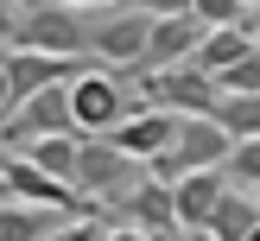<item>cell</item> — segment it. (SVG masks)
<instances>
[{
    "mask_svg": "<svg viewBox=\"0 0 260 241\" xmlns=\"http://www.w3.org/2000/svg\"><path fill=\"white\" fill-rule=\"evenodd\" d=\"M70 101H76V133H114V127L140 108L134 70H127V63H89L70 83Z\"/></svg>",
    "mask_w": 260,
    "mask_h": 241,
    "instance_id": "obj_1",
    "label": "cell"
},
{
    "mask_svg": "<svg viewBox=\"0 0 260 241\" xmlns=\"http://www.w3.org/2000/svg\"><path fill=\"white\" fill-rule=\"evenodd\" d=\"M140 178H146V159H134L114 133H83V152H76V184H83V197L95 203V210H114V203H121Z\"/></svg>",
    "mask_w": 260,
    "mask_h": 241,
    "instance_id": "obj_2",
    "label": "cell"
},
{
    "mask_svg": "<svg viewBox=\"0 0 260 241\" xmlns=\"http://www.w3.org/2000/svg\"><path fill=\"white\" fill-rule=\"evenodd\" d=\"M134 89L140 101L172 108V114H216V101H222V76L203 70L197 57L172 63V70H134Z\"/></svg>",
    "mask_w": 260,
    "mask_h": 241,
    "instance_id": "obj_3",
    "label": "cell"
},
{
    "mask_svg": "<svg viewBox=\"0 0 260 241\" xmlns=\"http://www.w3.org/2000/svg\"><path fill=\"white\" fill-rule=\"evenodd\" d=\"M229 146H235V133H229L216 114H178V140H172L165 152H152L146 171L178 184V178L197 171V165H229Z\"/></svg>",
    "mask_w": 260,
    "mask_h": 241,
    "instance_id": "obj_4",
    "label": "cell"
},
{
    "mask_svg": "<svg viewBox=\"0 0 260 241\" xmlns=\"http://www.w3.org/2000/svg\"><path fill=\"white\" fill-rule=\"evenodd\" d=\"M45 133H76L70 83H45V89H32V95H25L19 108L0 121V146H13V152H25L32 140H45Z\"/></svg>",
    "mask_w": 260,
    "mask_h": 241,
    "instance_id": "obj_5",
    "label": "cell"
},
{
    "mask_svg": "<svg viewBox=\"0 0 260 241\" xmlns=\"http://www.w3.org/2000/svg\"><path fill=\"white\" fill-rule=\"evenodd\" d=\"M89 7H70V0H32L19 19V45L32 51H57V57H83L95 45V25L83 19Z\"/></svg>",
    "mask_w": 260,
    "mask_h": 241,
    "instance_id": "obj_6",
    "label": "cell"
},
{
    "mask_svg": "<svg viewBox=\"0 0 260 241\" xmlns=\"http://www.w3.org/2000/svg\"><path fill=\"white\" fill-rule=\"evenodd\" d=\"M152 19L159 13H146V7H108V19L95 25V45H89V57H102V63H127L134 70L140 57H146V38H152Z\"/></svg>",
    "mask_w": 260,
    "mask_h": 241,
    "instance_id": "obj_7",
    "label": "cell"
},
{
    "mask_svg": "<svg viewBox=\"0 0 260 241\" xmlns=\"http://www.w3.org/2000/svg\"><path fill=\"white\" fill-rule=\"evenodd\" d=\"M114 210H121L127 216V222H134V228H146V235H178V228H184V222H178V190H172V178H140V184L134 190H127V197L121 203H114Z\"/></svg>",
    "mask_w": 260,
    "mask_h": 241,
    "instance_id": "obj_8",
    "label": "cell"
},
{
    "mask_svg": "<svg viewBox=\"0 0 260 241\" xmlns=\"http://www.w3.org/2000/svg\"><path fill=\"white\" fill-rule=\"evenodd\" d=\"M203 32H210V25H203L197 13H159V19H152V38H146V57H140L134 70H172V63L197 57Z\"/></svg>",
    "mask_w": 260,
    "mask_h": 241,
    "instance_id": "obj_9",
    "label": "cell"
},
{
    "mask_svg": "<svg viewBox=\"0 0 260 241\" xmlns=\"http://www.w3.org/2000/svg\"><path fill=\"white\" fill-rule=\"evenodd\" d=\"M235 184L229 178V165H197V171H184L178 178V222L184 228H210V216H216V203H222V190Z\"/></svg>",
    "mask_w": 260,
    "mask_h": 241,
    "instance_id": "obj_10",
    "label": "cell"
},
{
    "mask_svg": "<svg viewBox=\"0 0 260 241\" xmlns=\"http://www.w3.org/2000/svg\"><path fill=\"white\" fill-rule=\"evenodd\" d=\"M114 140H121L134 159H152V152H165V146L178 140V114H172V108H152V101H140V108L114 127Z\"/></svg>",
    "mask_w": 260,
    "mask_h": 241,
    "instance_id": "obj_11",
    "label": "cell"
},
{
    "mask_svg": "<svg viewBox=\"0 0 260 241\" xmlns=\"http://www.w3.org/2000/svg\"><path fill=\"white\" fill-rule=\"evenodd\" d=\"M210 241H260V203L248 197V184H229L222 203H216L210 228H203Z\"/></svg>",
    "mask_w": 260,
    "mask_h": 241,
    "instance_id": "obj_12",
    "label": "cell"
},
{
    "mask_svg": "<svg viewBox=\"0 0 260 241\" xmlns=\"http://www.w3.org/2000/svg\"><path fill=\"white\" fill-rule=\"evenodd\" d=\"M57 216H70V210H51V203L13 197V203H0V241H45L51 228H63Z\"/></svg>",
    "mask_w": 260,
    "mask_h": 241,
    "instance_id": "obj_13",
    "label": "cell"
},
{
    "mask_svg": "<svg viewBox=\"0 0 260 241\" xmlns=\"http://www.w3.org/2000/svg\"><path fill=\"white\" fill-rule=\"evenodd\" d=\"M248 51H254V32H248V19H235V25H210V32H203V45H197V63L222 76L229 63H241Z\"/></svg>",
    "mask_w": 260,
    "mask_h": 241,
    "instance_id": "obj_14",
    "label": "cell"
},
{
    "mask_svg": "<svg viewBox=\"0 0 260 241\" xmlns=\"http://www.w3.org/2000/svg\"><path fill=\"white\" fill-rule=\"evenodd\" d=\"M25 152H32L45 171H57V178H70V184H76V152H83V133H45V140H32ZM76 190H83V184H76Z\"/></svg>",
    "mask_w": 260,
    "mask_h": 241,
    "instance_id": "obj_15",
    "label": "cell"
},
{
    "mask_svg": "<svg viewBox=\"0 0 260 241\" xmlns=\"http://www.w3.org/2000/svg\"><path fill=\"white\" fill-rule=\"evenodd\" d=\"M216 121H222L235 140L260 133V95H254V89H222V101H216Z\"/></svg>",
    "mask_w": 260,
    "mask_h": 241,
    "instance_id": "obj_16",
    "label": "cell"
},
{
    "mask_svg": "<svg viewBox=\"0 0 260 241\" xmlns=\"http://www.w3.org/2000/svg\"><path fill=\"white\" fill-rule=\"evenodd\" d=\"M229 178L248 184V190H260V133H248V140L229 146Z\"/></svg>",
    "mask_w": 260,
    "mask_h": 241,
    "instance_id": "obj_17",
    "label": "cell"
},
{
    "mask_svg": "<svg viewBox=\"0 0 260 241\" xmlns=\"http://www.w3.org/2000/svg\"><path fill=\"white\" fill-rule=\"evenodd\" d=\"M190 7H197L203 25H235V19H248V0H190Z\"/></svg>",
    "mask_w": 260,
    "mask_h": 241,
    "instance_id": "obj_18",
    "label": "cell"
},
{
    "mask_svg": "<svg viewBox=\"0 0 260 241\" xmlns=\"http://www.w3.org/2000/svg\"><path fill=\"white\" fill-rule=\"evenodd\" d=\"M45 241H108V222H95V216H83V222H63V228H51Z\"/></svg>",
    "mask_w": 260,
    "mask_h": 241,
    "instance_id": "obj_19",
    "label": "cell"
},
{
    "mask_svg": "<svg viewBox=\"0 0 260 241\" xmlns=\"http://www.w3.org/2000/svg\"><path fill=\"white\" fill-rule=\"evenodd\" d=\"M19 19H25V0H0V51L19 45Z\"/></svg>",
    "mask_w": 260,
    "mask_h": 241,
    "instance_id": "obj_20",
    "label": "cell"
},
{
    "mask_svg": "<svg viewBox=\"0 0 260 241\" xmlns=\"http://www.w3.org/2000/svg\"><path fill=\"white\" fill-rule=\"evenodd\" d=\"M19 108V89H13V76H7V57H0V121Z\"/></svg>",
    "mask_w": 260,
    "mask_h": 241,
    "instance_id": "obj_21",
    "label": "cell"
},
{
    "mask_svg": "<svg viewBox=\"0 0 260 241\" xmlns=\"http://www.w3.org/2000/svg\"><path fill=\"white\" fill-rule=\"evenodd\" d=\"M134 7H146V13H197L190 0H134Z\"/></svg>",
    "mask_w": 260,
    "mask_h": 241,
    "instance_id": "obj_22",
    "label": "cell"
},
{
    "mask_svg": "<svg viewBox=\"0 0 260 241\" xmlns=\"http://www.w3.org/2000/svg\"><path fill=\"white\" fill-rule=\"evenodd\" d=\"M108 241H159V235H146V228H134V222H121V228H108Z\"/></svg>",
    "mask_w": 260,
    "mask_h": 241,
    "instance_id": "obj_23",
    "label": "cell"
},
{
    "mask_svg": "<svg viewBox=\"0 0 260 241\" xmlns=\"http://www.w3.org/2000/svg\"><path fill=\"white\" fill-rule=\"evenodd\" d=\"M248 32H254V45H260V7H248Z\"/></svg>",
    "mask_w": 260,
    "mask_h": 241,
    "instance_id": "obj_24",
    "label": "cell"
},
{
    "mask_svg": "<svg viewBox=\"0 0 260 241\" xmlns=\"http://www.w3.org/2000/svg\"><path fill=\"white\" fill-rule=\"evenodd\" d=\"M0 203H13V184H7V171H0Z\"/></svg>",
    "mask_w": 260,
    "mask_h": 241,
    "instance_id": "obj_25",
    "label": "cell"
},
{
    "mask_svg": "<svg viewBox=\"0 0 260 241\" xmlns=\"http://www.w3.org/2000/svg\"><path fill=\"white\" fill-rule=\"evenodd\" d=\"M248 7H260V0H248Z\"/></svg>",
    "mask_w": 260,
    "mask_h": 241,
    "instance_id": "obj_26",
    "label": "cell"
}]
</instances>
